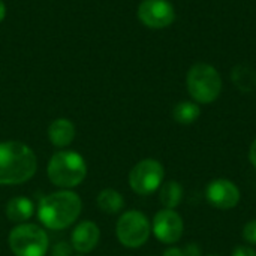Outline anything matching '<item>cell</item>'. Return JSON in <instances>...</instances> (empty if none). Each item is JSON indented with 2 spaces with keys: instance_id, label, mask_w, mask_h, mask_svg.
Returning <instances> with one entry per match:
<instances>
[{
  "instance_id": "1",
  "label": "cell",
  "mask_w": 256,
  "mask_h": 256,
  "mask_svg": "<svg viewBox=\"0 0 256 256\" xmlns=\"http://www.w3.org/2000/svg\"><path fill=\"white\" fill-rule=\"evenodd\" d=\"M82 212L81 196L72 189H60L42 196L36 214L44 228L62 231L72 226Z\"/></svg>"
},
{
  "instance_id": "2",
  "label": "cell",
  "mask_w": 256,
  "mask_h": 256,
  "mask_svg": "<svg viewBox=\"0 0 256 256\" xmlns=\"http://www.w3.org/2000/svg\"><path fill=\"white\" fill-rule=\"evenodd\" d=\"M38 158L32 147L21 141L0 142V186H16L33 178Z\"/></svg>"
},
{
  "instance_id": "3",
  "label": "cell",
  "mask_w": 256,
  "mask_h": 256,
  "mask_svg": "<svg viewBox=\"0 0 256 256\" xmlns=\"http://www.w3.org/2000/svg\"><path fill=\"white\" fill-rule=\"evenodd\" d=\"M46 177L58 189H74L87 177V162L74 150L56 152L46 165Z\"/></svg>"
},
{
  "instance_id": "4",
  "label": "cell",
  "mask_w": 256,
  "mask_h": 256,
  "mask_svg": "<svg viewBox=\"0 0 256 256\" xmlns=\"http://www.w3.org/2000/svg\"><path fill=\"white\" fill-rule=\"evenodd\" d=\"M8 244L15 256H45L48 252L50 238L45 228L26 222L15 225L9 231Z\"/></svg>"
},
{
  "instance_id": "5",
  "label": "cell",
  "mask_w": 256,
  "mask_h": 256,
  "mask_svg": "<svg viewBox=\"0 0 256 256\" xmlns=\"http://www.w3.org/2000/svg\"><path fill=\"white\" fill-rule=\"evenodd\" d=\"M186 86L196 104H212L222 93V78L216 68L207 63H198L189 69Z\"/></svg>"
},
{
  "instance_id": "6",
  "label": "cell",
  "mask_w": 256,
  "mask_h": 256,
  "mask_svg": "<svg viewBox=\"0 0 256 256\" xmlns=\"http://www.w3.org/2000/svg\"><path fill=\"white\" fill-rule=\"evenodd\" d=\"M152 234V222L140 210L123 212L116 224V237L126 249L142 248Z\"/></svg>"
},
{
  "instance_id": "7",
  "label": "cell",
  "mask_w": 256,
  "mask_h": 256,
  "mask_svg": "<svg viewBox=\"0 0 256 256\" xmlns=\"http://www.w3.org/2000/svg\"><path fill=\"white\" fill-rule=\"evenodd\" d=\"M164 180H165L164 165L152 158L142 159L138 164H135L128 176L129 188L132 189V192L141 196L152 195L156 190H159Z\"/></svg>"
},
{
  "instance_id": "8",
  "label": "cell",
  "mask_w": 256,
  "mask_h": 256,
  "mask_svg": "<svg viewBox=\"0 0 256 256\" xmlns=\"http://www.w3.org/2000/svg\"><path fill=\"white\" fill-rule=\"evenodd\" d=\"M184 222L176 210L162 208L152 220V234L164 244H176L182 240Z\"/></svg>"
},
{
  "instance_id": "9",
  "label": "cell",
  "mask_w": 256,
  "mask_h": 256,
  "mask_svg": "<svg viewBox=\"0 0 256 256\" xmlns=\"http://www.w3.org/2000/svg\"><path fill=\"white\" fill-rule=\"evenodd\" d=\"M207 202L218 210H232L242 200L238 186L228 178L212 180L206 188Z\"/></svg>"
},
{
  "instance_id": "10",
  "label": "cell",
  "mask_w": 256,
  "mask_h": 256,
  "mask_svg": "<svg viewBox=\"0 0 256 256\" xmlns=\"http://www.w3.org/2000/svg\"><path fill=\"white\" fill-rule=\"evenodd\" d=\"M138 18L150 28H165L174 22L176 10L168 0H142L138 6Z\"/></svg>"
},
{
  "instance_id": "11",
  "label": "cell",
  "mask_w": 256,
  "mask_h": 256,
  "mask_svg": "<svg viewBox=\"0 0 256 256\" xmlns=\"http://www.w3.org/2000/svg\"><path fill=\"white\" fill-rule=\"evenodd\" d=\"M100 240V230L92 220H81L75 225L70 234V244L72 249L76 250L80 255H86L93 252Z\"/></svg>"
},
{
  "instance_id": "12",
  "label": "cell",
  "mask_w": 256,
  "mask_h": 256,
  "mask_svg": "<svg viewBox=\"0 0 256 256\" xmlns=\"http://www.w3.org/2000/svg\"><path fill=\"white\" fill-rule=\"evenodd\" d=\"M46 135H48L50 142L54 147H57V148H66L75 140V135H76L75 124L69 118H63V117L62 118H56L48 126Z\"/></svg>"
},
{
  "instance_id": "13",
  "label": "cell",
  "mask_w": 256,
  "mask_h": 256,
  "mask_svg": "<svg viewBox=\"0 0 256 256\" xmlns=\"http://www.w3.org/2000/svg\"><path fill=\"white\" fill-rule=\"evenodd\" d=\"M6 218L10 224H15V225H20V224H26L28 222L34 212H36V207H34V202L27 198V196H15V198H10L6 204Z\"/></svg>"
},
{
  "instance_id": "14",
  "label": "cell",
  "mask_w": 256,
  "mask_h": 256,
  "mask_svg": "<svg viewBox=\"0 0 256 256\" xmlns=\"http://www.w3.org/2000/svg\"><path fill=\"white\" fill-rule=\"evenodd\" d=\"M124 198L123 195L112 189V188H106V189H102L98 196H96V206L98 208L105 213V214H118L123 212L124 208Z\"/></svg>"
},
{
  "instance_id": "15",
  "label": "cell",
  "mask_w": 256,
  "mask_h": 256,
  "mask_svg": "<svg viewBox=\"0 0 256 256\" xmlns=\"http://www.w3.org/2000/svg\"><path fill=\"white\" fill-rule=\"evenodd\" d=\"M183 195H184V189L182 183H178L177 180L164 182L162 186L159 188V201L164 206V208L176 210L182 204Z\"/></svg>"
},
{
  "instance_id": "16",
  "label": "cell",
  "mask_w": 256,
  "mask_h": 256,
  "mask_svg": "<svg viewBox=\"0 0 256 256\" xmlns=\"http://www.w3.org/2000/svg\"><path fill=\"white\" fill-rule=\"evenodd\" d=\"M200 114H201V110L198 104L189 102V100L178 102L172 110V117L180 124H192L195 120H198Z\"/></svg>"
},
{
  "instance_id": "17",
  "label": "cell",
  "mask_w": 256,
  "mask_h": 256,
  "mask_svg": "<svg viewBox=\"0 0 256 256\" xmlns=\"http://www.w3.org/2000/svg\"><path fill=\"white\" fill-rule=\"evenodd\" d=\"M232 80L243 92H250L256 87V72L249 66H237L232 70Z\"/></svg>"
},
{
  "instance_id": "18",
  "label": "cell",
  "mask_w": 256,
  "mask_h": 256,
  "mask_svg": "<svg viewBox=\"0 0 256 256\" xmlns=\"http://www.w3.org/2000/svg\"><path fill=\"white\" fill-rule=\"evenodd\" d=\"M243 240L246 243H249L250 246H256V219L249 220L244 226H243Z\"/></svg>"
},
{
  "instance_id": "19",
  "label": "cell",
  "mask_w": 256,
  "mask_h": 256,
  "mask_svg": "<svg viewBox=\"0 0 256 256\" xmlns=\"http://www.w3.org/2000/svg\"><path fill=\"white\" fill-rule=\"evenodd\" d=\"M51 256H72V244L68 242H57L51 248Z\"/></svg>"
},
{
  "instance_id": "20",
  "label": "cell",
  "mask_w": 256,
  "mask_h": 256,
  "mask_svg": "<svg viewBox=\"0 0 256 256\" xmlns=\"http://www.w3.org/2000/svg\"><path fill=\"white\" fill-rule=\"evenodd\" d=\"M231 256H256V250L252 246L240 244V246H237V248L232 250V255Z\"/></svg>"
},
{
  "instance_id": "21",
  "label": "cell",
  "mask_w": 256,
  "mask_h": 256,
  "mask_svg": "<svg viewBox=\"0 0 256 256\" xmlns=\"http://www.w3.org/2000/svg\"><path fill=\"white\" fill-rule=\"evenodd\" d=\"M183 255L184 256H202V249L196 243H188L183 248Z\"/></svg>"
},
{
  "instance_id": "22",
  "label": "cell",
  "mask_w": 256,
  "mask_h": 256,
  "mask_svg": "<svg viewBox=\"0 0 256 256\" xmlns=\"http://www.w3.org/2000/svg\"><path fill=\"white\" fill-rule=\"evenodd\" d=\"M162 256H184L183 255V249L177 248V246H170L168 249L164 250Z\"/></svg>"
},
{
  "instance_id": "23",
  "label": "cell",
  "mask_w": 256,
  "mask_h": 256,
  "mask_svg": "<svg viewBox=\"0 0 256 256\" xmlns=\"http://www.w3.org/2000/svg\"><path fill=\"white\" fill-rule=\"evenodd\" d=\"M249 160H250V164L254 165V168L256 170V138L254 140V142H252V146L249 148Z\"/></svg>"
},
{
  "instance_id": "24",
  "label": "cell",
  "mask_w": 256,
  "mask_h": 256,
  "mask_svg": "<svg viewBox=\"0 0 256 256\" xmlns=\"http://www.w3.org/2000/svg\"><path fill=\"white\" fill-rule=\"evenodd\" d=\"M6 18V4L3 3V0H0V22Z\"/></svg>"
},
{
  "instance_id": "25",
  "label": "cell",
  "mask_w": 256,
  "mask_h": 256,
  "mask_svg": "<svg viewBox=\"0 0 256 256\" xmlns=\"http://www.w3.org/2000/svg\"><path fill=\"white\" fill-rule=\"evenodd\" d=\"M207 256H219V255H216V254H213V255H207Z\"/></svg>"
},
{
  "instance_id": "26",
  "label": "cell",
  "mask_w": 256,
  "mask_h": 256,
  "mask_svg": "<svg viewBox=\"0 0 256 256\" xmlns=\"http://www.w3.org/2000/svg\"><path fill=\"white\" fill-rule=\"evenodd\" d=\"M75 256H84V255H75Z\"/></svg>"
}]
</instances>
